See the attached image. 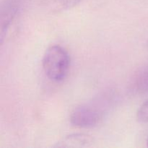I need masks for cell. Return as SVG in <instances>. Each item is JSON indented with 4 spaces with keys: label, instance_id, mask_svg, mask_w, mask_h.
<instances>
[{
    "label": "cell",
    "instance_id": "1",
    "mask_svg": "<svg viewBox=\"0 0 148 148\" xmlns=\"http://www.w3.org/2000/svg\"><path fill=\"white\" fill-rule=\"evenodd\" d=\"M110 95H102L92 102L77 107L71 114V124L79 128H92L98 125L112 105Z\"/></svg>",
    "mask_w": 148,
    "mask_h": 148
},
{
    "label": "cell",
    "instance_id": "2",
    "mask_svg": "<svg viewBox=\"0 0 148 148\" xmlns=\"http://www.w3.org/2000/svg\"><path fill=\"white\" fill-rule=\"evenodd\" d=\"M43 68L49 79L62 82L66 77L70 66V56L62 46L55 45L46 51L43 58Z\"/></svg>",
    "mask_w": 148,
    "mask_h": 148
},
{
    "label": "cell",
    "instance_id": "3",
    "mask_svg": "<svg viewBox=\"0 0 148 148\" xmlns=\"http://www.w3.org/2000/svg\"><path fill=\"white\" fill-rule=\"evenodd\" d=\"M19 0H4L1 10V31L0 40L1 44L4 42L8 30L20 10Z\"/></svg>",
    "mask_w": 148,
    "mask_h": 148
},
{
    "label": "cell",
    "instance_id": "4",
    "mask_svg": "<svg viewBox=\"0 0 148 148\" xmlns=\"http://www.w3.org/2000/svg\"><path fill=\"white\" fill-rule=\"evenodd\" d=\"M92 140L90 136L83 134H74L66 136L56 143L54 147H83L90 145Z\"/></svg>",
    "mask_w": 148,
    "mask_h": 148
},
{
    "label": "cell",
    "instance_id": "5",
    "mask_svg": "<svg viewBox=\"0 0 148 148\" xmlns=\"http://www.w3.org/2000/svg\"><path fill=\"white\" fill-rule=\"evenodd\" d=\"M132 91L145 92L148 91V65L140 69L132 79L131 83Z\"/></svg>",
    "mask_w": 148,
    "mask_h": 148
},
{
    "label": "cell",
    "instance_id": "6",
    "mask_svg": "<svg viewBox=\"0 0 148 148\" xmlns=\"http://www.w3.org/2000/svg\"><path fill=\"white\" fill-rule=\"evenodd\" d=\"M137 119L140 122H148V99L140 107L137 113Z\"/></svg>",
    "mask_w": 148,
    "mask_h": 148
},
{
    "label": "cell",
    "instance_id": "7",
    "mask_svg": "<svg viewBox=\"0 0 148 148\" xmlns=\"http://www.w3.org/2000/svg\"><path fill=\"white\" fill-rule=\"evenodd\" d=\"M82 0H56L58 6L62 10H69L77 5Z\"/></svg>",
    "mask_w": 148,
    "mask_h": 148
},
{
    "label": "cell",
    "instance_id": "8",
    "mask_svg": "<svg viewBox=\"0 0 148 148\" xmlns=\"http://www.w3.org/2000/svg\"><path fill=\"white\" fill-rule=\"evenodd\" d=\"M147 147H148V138H147Z\"/></svg>",
    "mask_w": 148,
    "mask_h": 148
},
{
    "label": "cell",
    "instance_id": "9",
    "mask_svg": "<svg viewBox=\"0 0 148 148\" xmlns=\"http://www.w3.org/2000/svg\"><path fill=\"white\" fill-rule=\"evenodd\" d=\"M147 46H148V40H147Z\"/></svg>",
    "mask_w": 148,
    "mask_h": 148
}]
</instances>
